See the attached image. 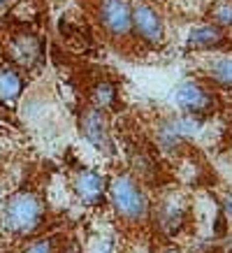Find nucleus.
<instances>
[{"label":"nucleus","instance_id":"1","mask_svg":"<svg viewBox=\"0 0 232 253\" xmlns=\"http://www.w3.org/2000/svg\"><path fill=\"white\" fill-rule=\"evenodd\" d=\"M39 218H42V202L35 193H16L5 207V223L14 232H31Z\"/></svg>","mask_w":232,"mask_h":253},{"label":"nucleus","instance_id":"2","mask_svg":"<svg viewBox=\"0 0 232 253\" xmlns=\"http://www.w3.org/2000/svg\"><path fill=\"white\" fill-rule=\"evenodd\" d=\"M112 202H114L116 211L123 218H130V221L142 218L147 211L144 195H142L137 181L130 174H118L112 181Z\"/></svg>","mask_w":232,"mask_h":253},{"label":"nucleus","instance_id":"3","mask_svg":"<svg viewBox=\"0 0 232 253\" xmlns=\"http://www.w3.org/2000/svg\"><path fill=\"white\" fill-rule=\"evenodd\" d=\"M100 23L105 26V31L123 38L132 26V9L128 0H102L100 2Z\"/></svg>","mask_w":232,"mask_h":253},{"label":"nucleus","instance_id":"4","mask_svg":"<svg viewBox=\"0 0 232 253\" xmlns=\"http://www.w3.org/2000/svg\"><path fill=\"white\" fill-rule=\"evenodd\" d=\"M132 28L137 31L142 40H147L149 44H160L162 35H165L162 19L151 5H144V2L132 7Z\"/></svg>","mask_w":232,"mask_h":253},{"label":"nucleus","instance_id":"5","mask_svg":"<svg viewBox=\"0 0 232 253\" xmlns=\"http://www.w3.org/2000/svg\"><path fill=\"white\" fill-rule=\"evenodd\" d=\"M177 105L186 114H204L214 107V98L204 86L195 82H184L177 88Z\"/></svg>","mask_w":232,"mask_h":253},{"label":"nucleus","instance_id":"6","mask_svg":"<svg viewBox=\"0 0 232 253\" xmlns=\"http://www.w3.org/2000/svg\"><path fill=\"white\" fill-rule=\"evenodd\" d=\"M81 135H84L93 146H98L100 151H109V130L107 123H105V116L98 107H88L81 114Z\"/></svg>","mask_w":232,"mask_h":253},{"label":"nucleus","instance_id":"7","mask_svg":"<svg viewBox=\"0 0 232 253\" xmlns=\"http://www.w3.org/2000/svg\"><path fill=\"white\" fill-rule=\"evenodd\" d=\"M72 188H75L77 198L84 205H95L105 195V181L93 169H79L77 174H75V179H72Z\"/></svg>","mask_w":232,"mask_h":253},{"label":"nucleus","instance_id":"8","mask_svg":"<svg viewBox=\"0 0 232 253\" xmlns=\"http://www.w3.org/2000/svg\"><path fill=\"white\" fill-rule=\"evenodd\" d=\"M39 56H42V42H39V38H35V35H21L19 40H14V44H12V58L21 68H33Z\"/></svg>","mask_w":232,"mask_h":253},{"label":"nucleus","instance_id":"9","mask_svg":"<svg viewBox=\"0 0 232 253\" xmlns=\"http://www.w3.org/2000/svg\"><path fill=\"white\" fill-rule=\"evenodd\" d=\"M23 88V79L19 75V70H12V68H2L0 70V100H14Z\"/></svg>","mask_w":232,"mask_h":253},{"label":"nucleus","instance_id":"10","mask_svg":"<svg viewBox=\"0 0 232 253\" xmlns=\"http://www.w3.org/2000/svg\"><path fill=\"white\" fill-rule=\"evenodd\" d=\"M188 44L195 46V49H209V46L221 44V35H218V31L211 28V26H200V28H193V31H191Z\"/></svg>","mask_w":232,"mask_h":253},{"label":"nucleus","instance_id":"11","mask_svg":"<svg viewBox=\"0 0 232 253\" xmlns=\"http://www.w3.org/2000/svg\"><path fill=\"white\" fill-rule=\"evenodd\" d=\"M158 221H160L162 230L167 232V235H174V232L184 225V211H181V207H177V205H167V202H165L160 207Z\"/></svg>","mask_w":232,"mask_h":253},{"label":"nucleus","instance_id":"12","mask_svg":"<svg viewBox=\"0 0 232 253\" xmlns=\"http://www.w3.org/2000/svg\"><path fill=\"white\" fill-rule=\"evenodd\" d=\"M209 72H211V77L216 79L218 84L232 86V56L230 58H218V61H214L211 68H209Z\"/></svg>","mask_w":232,"mask_h":253},{"label":"nucleus","instance_id":"13","mask_svg":"<svg viewBox=\"0 0 232 253\" xmlns=\"http://www.w3.org/2000/svg\"><path fill=\"white\" fill-rule=\"evenodd\" d=\"M93 100H95V107L98 109L112 107L116 100V88L112 84H98L95 91H93Z\"/></svg>","mask_w":232,"mask_h":253},{"label":"nucleus","instance_id":"14","mask_svg":"<svg viewBox=\"0 0 232 253\" xmlns=\"http://www.w3.org/2000/svg\"><path fill=\"white\" fill-rule=\"evenodd\" d=\"M211 16H214V21L221 23V26H232V2H218L216 9L211 12Z\"/></svg>","mask_w":232,"mask_h":253},{"label":"nucleus","instance_id":"15","mask_svg":"<svg viewBox=\"0 0 232 253\" xmlns=\"http://www.w3.org/2000/svg\"><path fill=\"white\" fill-rule=\"evenodd\" d=\"M23 253H56V242H54V237L38 239V242H33V244L26 246Z\"/></svg>","mask_w":232,"mask_h":253},{"label":"nucleus","instance_id":"16","mask_svg":"<svg viewBox=\"0 0 232 253\" xmlns=\"http://www.w3.org/2000/svg\"><path fill=\"white\" fill-rule=\"evenodd\" d=\"M61 253H79L77 251V246H75V244H68V246H65V249H63V251Z\"/></svg>","mask_w":232,"mask_h":253},{"label":"nucleus","instance_id":"17","mask_svg":"<svg viewBox=\"0 0 232 253\" xmlns=\"http://www.w3.org/2000/svg\"><path fill=\"white\" fill-rule=\"evenodd\" d=\"M5 5H7V0H0V9L5 7Z\"/></svg>","mask_w":232,"mask_h":253},{"label":"nucleus","instance_id":"18","mask_svg":"<svg viewBox=\"0 0 232 253\" xmlns=\"http://www.w3.org/2000/svg\"><path fill=\"white\" fill-rule=\"evenodd\" d=\"M167 253H177V251H167Z\"/></svg>","mask_w":232,"mask_h":253}]
</instances>
